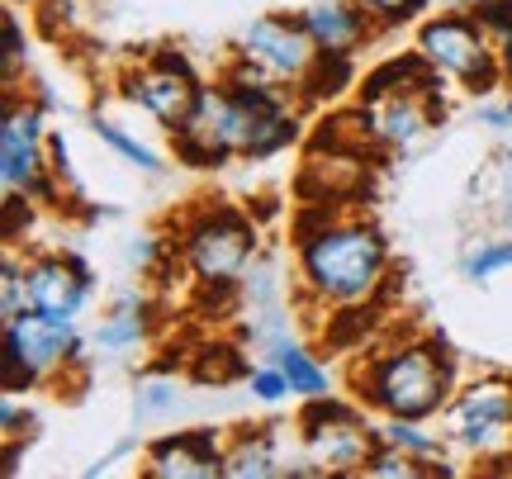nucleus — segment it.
Returning a JSON list of instances; mask_svg holds the SVG:
<instances>
[{"label":"nucleus","instance_id":"412c9836","mask_svg":"<svg viewBox=\"0 0 512 479\" xmlns=\"http://www.w3.org/2000/svg\"><path fill=\"white\" fill-rule=\"evenodd\" d=\"M95 138H100V143H105V148L114 152V157H124L128 166H133V171H143V176H162L166 171V162L162 157H157V152L147 148V143H138V138H133V133L128 129H119V124H114V119H105V114H95Z\"/></svg>","mask_w":512,"mask_h":479},{"label":"nucleus","instance_id":"72a5a7b5","mask_svg":"<svg viewBox=\"0 0 512 479\" xmlns=\"http://www.w3.org/2000/svg\"><path fill=\"white\" fill-rule=\"evenodd\" d=\"M494 48H498V62H503V72H508V86H512V34L494 38Z\"/></svg>","mask_w":512,"mask_h":479},{"label":"nucleus","instance_id":"20e7f679","mask_svg":"<svg viewBox=\"0 0 512 479\" xmlns=\"http://www.w3.org/2000/svg\"><path fill=\"white\" fill-rule=\"evenodd\" d=\"M81 361H86V337L76 328V318L24 309L19 318L5 323V347H0L5 394H34L48 380H62Z\"/></svg>","mask_w":512,"mask_h":479},{"label":"nucleus","instance_id":"6ab92c4d","mask_svg":"<svg viewBox=\"0 0 512 479\" xmlns=\"http://www.w3.org/2000/svg\"><path fill=\"white\" fill-rule=\"evenodd\" d=\"M190 380L195 385H238V380H247L252 375V366H247V356H242L238 342H223V337H214V342H200V347L190 351Z\"/></svg>","mask_w":512,"mask_h":479},{"label":"nucleus","instance_id":"9b49d317","mask_svg":"<svg viewBox=\"0 0 512 479\" xmlns=\"http://www.w3.org/2000/svg\"><path fill=\"white\" fill-rule=\"evenodd\" d=\"M223 437L219 427H185L166 432L147 446L143 475L147 479H223Z\"/></svg>","mask_w":512,"mask_h":479},{"label":"nucleus","instance_id":"dca6fc26","mask_svg":"<svg viewBox=\"0 0 512 479\" xmlns=\"http://www.w3.org/2000/svg\"><path fill=\"white\" fill-rule=\"evenodd\" d=\"M328 323L318 328L323 347L337 351V356H361L380 342L384 328V304L380 299H361V304H337V309H323Z\"/></svg>","mask_w":512,"mask_h":479},{"label":"nucleus","instance_id":"39448f33","mask_svg":"<svg viewBox=\"0 0 512 479\" xmlns=\"http://www.w3.org/2000/svg\"><path fill=\"white\" fill-rule=\"evenodd\" d=\"M441 432L460 461L484 470L512 461V375L460 380L456 399L441 408Z\"/></svg>","mask_w":512,"mask_h":479},{"label":"nucleus","instance_id":"f3484780","mask_svg":"<svg viewBox=\"0 0 512 479\" xmlns=\"http://www.w3.org/2000/svg\"><path fill=\"white\" fill-rule=\"evenodd\" d=\"M147 337H152V304H147V295H138V290H124V295L105 309L100 328L91 332V347L105 351V356H124V351L143 347Z\"/></svg>","mask_w":512,"mask_h":479},{"label":"nucleus","instance_id":"f8f14e48","mask_svg":"<svg viewBox=\"0 0 512 479\" xmlns=\"http://www.w3.org/2000/svg\"><path fill=\"white\" fill-rule=\"evenodd\" d=\"M299 442L323 475H361L370 446H375V423H366V413H356V418H337L323 427H299Z\"/></svg>","mask_w":512,"mask_h":479},{"label":"nucleus","instance_id":"7c9ffc66","mask_svg":"<svg viewBox=\"0 0 512 479\" xmlns=\"http://www.w3.org/2000/svg\"><path fill=\"white\" fill-rule=\"evenodd\" d=\"M34 427H38L34 408H19V394H5V404H0V432H5V442H19V437L29 442Z\"/></svg>","mask_w":512,"mask_h":479},{"label":"nucleus","instance_id":"423d86ee","mask_svg":"<svg viewBox=\"0 0 512 479\" xmlns=\"http://www.w3.org/2000/svg\"><path fill=\"white\" fill-rule=\"evenodd\" d=\"M418 53L437 67L441 76H451L465 95L475 100H489L508 86V72L498 62L494 34L479 24L475 10H441V15H427L418 24Z\"/></svg>","mask_w":512,"mask_h":479},{"label":"nucleus","instance_id":"c85d7f7f","mask_svg":"<svg viewBox=\"0 0 512 479\" xmlns=\"http://www.w3.org/2000/svg\"><path fill=\"white\" fill-rule=\"evenodd\" d=\"M247 389H252L256 404H266V408L285 404V399L294 394V389H290V375L275 366V361H266V366H252V375H247Z\"/></svg>","mask_w":512,"mask_h":479},{"label":"nucleus","instance_id":"cd10ccee","mask_svg":"<svg viewBox=\"0 0 512 479\" xmlns=\"http://www.w3.org/2000/svg\"><path fill=\"white\" fill-rule=\"evenodd\" d=\"M43 204L34 195H19V190H5V200H0V214H5V247H19V238L34 228V214Z\"/></svg>","mask_w":512,"mask_h":479},{"label":"nucleus","instance_id":"a211bd4d","mask_svg":"<svg viewBox=\"0 0 512 479\" xmlns=\"http://www.w3.org/2000/svg\"><path fill=\"white\" fill-rule=\"evenodd\" d=\"M361 86V67H356V53H328L318 48V57L309 62V72L299 76V100L304 110H318V105H337L347 91Z\"/></svg>","mask_w":512,"mask_h":479},{"label":"nucleus","instance_id":"7ed1b4c3","mask_svg":"<svg viewBox=\"0 0 512 479\" xmlns=\"http://www.w3.org/2000/svg\"><path fill=\"white\" fill-rule=\"evenodd\" d=\"M176 252L190 271V285L242 280L247 266L261 257V223L252 209L233 200H204L176 219Z\"/></svg>","mask_w":512,"mask_h":479},{"label":"nucleus","instance_id":"5701e85b","mask_svg":"<svg viewBox=\"0 0 512 479\" xmlns=\"http://www.w3.org/2000/svg\"><path fill=\"white\" fill-rule=\"evenodd\" d=\"M361 479H427V465L413 461V456L399 451V446L375 442L370 446V456H366V465H361Z\"/></svg>","mask_w":512,"mask_h":479},{"label":"nucleus","instance_id":"1a4fd4ad","mask_svg":"<svg viewBox=\"0 0 512 479\" xmlns=\"http://www.w3.org/2000/svg\"><path fill=\"white\" fill-rule=\"evenodd\" d=\"M200 91L204 81L200 76H181V72H166L157 62H128L124 76H119V95H124L128 105H138L147 119H157L166 133L181 129L190 110L200 105Z\"/></svg>","mask_w":512,"mask_h":479},{"label":"nucleus","instance_id":"a878e982","mask_svg":"<svg viewBox=\"0 0 512 479\" xmlns=\"http://www.w3.org/2000/svg\"><path fill=\"white\" fill-rule=\"evenodd\" d=\"M361 5H366L370 19L389 34V29H403V24H422L437 0H361Z\"/></svg>","mask_w":512,"mask_h":479},{"label":"nucleus","instance_id":"f03ea898","mask_svg":"<svg viewBox=\"0 0 512 479\" xmlns=\"http://www.w3.org/2000/svg\"><path fill=\"white\" fill-rule=\"evenodd\" d=\"M389 271H394V252L384 228L356 209H342L318 233L294 242V285L309 309L380 299Z\"/></svg>","mask_w":512,"mask_h":479},{"label":"nucleus","instance_id":"aec40b11","mask_svg":"<svg viewBox=\"0 0 512 479\" xmlns=\"http://www.w3.org/2000/svg\"><path fill=\"white\" fill-rule=\"evenodd\" d=\"M271 361L285 375H290V389L294 399H313V394H332V370L313 356L309 347H299V342H290V337H280V342H271Z\"/></svg>","mask_w":512,"mask_h":479},{"label":"nucleus","instance_id":"9d476101","mask_svg":"<svg viewBox=\"0 0 512 479\" xmlns=\"http://www.w3.org/2000/svg\"><path fill=\"white\" fill-rule=\"evenodd\" d=\"M95 295L91 261L76 252H29V309L53 318H81Z\"/></svg>","mask_w":512,"mask_h":479},{"label":"nucleus","instance_id":"c756f323","mask_svg":"<svg viewBox=\"0 0 512 479\" xmlns=\"http://www.w3.org/2000/svg\"><path fill=\"white\" fill-rule=\"evenodd\" d=\"M0 29H5V86H15L19 67H24V57H29V34H24V24H19L15 10L0 15Z\"/></svg>","mask_w":512,"mask_h":479},{"label":"nucleus","instance_id":"0eeeda50","mask_svg":"<svg viewBox=\"0 0 512 479\" xmlns=\"http://www.w3.org/2000/svg\"><path fill=\"white\" fill-rule=\"evenodd\" d=\"M48 114L38 100L19 95V86H5L0 105V185L29 195L48 176Z\"/></svg>","mask_w":512,"mask_h":479},{"label":"nucleus","instance_id":"2eb2a0df","mask_svg":"<svg viewBox=\"0 0 512 479\" xmlns=\"http://www.w3.org/2000/svg\"><path fill=\"white\" fill-rule=\"evenodd\" d=\"M280 475H285V456H280L275 423H247L228 437V446H223V479H280Z\"/></svg>","mask_w":512,"mask_h":479},{"label":"nucleus","instance_id":"c9c22d12","mask_svg":"<svg viewBox=\"0 0 512 479\" xmlns=\"http://www.w3.org/2000/svg\"><path fill=\"white\" fill-rule=\"evenodd\" d=\"M460 5H465V10H475V5H484V0H460Z\"/></svg>","mask_w":512,"mask_h":479},{"label":"nucleus","instance_id":"473e14b6","mask_svg":"<svg viewBox=\"0 0 512 479\" xmlns=\"http://www.w3.org/2000/svg\"><path fill=\"white\" fill-rule=\"evenodd\" d=\"M147 62H157V67H166V72H181V76H200V72H195V62H190L176 43H157V48H147Z\"/></svg>","mask_w":512,"mask_h":479},{"label":"nucleus","instance_id":"f257e3e1","mask_svg":"<svg viewBox=\"0 0 512 479\" xmlns=\"http://www.w3.org/2000/svg\"><path fill=\"white\" fill-rule=\"evenodd\" d=\"M460 361L437 332H403L394 342H375L351 361V394L375 418H418L432 423L456 399Z\"/></svg>","mask_w":512,"mask_h":479},{"label":"nucleus","instance_id":"f704fd0d","mask_svg":"<svg viewBox=\"0 0 512 479\" xmlns=\"http://www.w3.org/2000/svg\"><path fill=\"white\" fill-rule=\"evenodd\" d=\"M484 119H489V129H498V133L512 129V105L508 110H484Z\"/></svg>","mask_w":512,"mask_h":479},{"label":"nucleus","instance_id":"b1692460","mask_svg":"<svg viewBox=\"0 0 512 479\" xmlns=\"http://www.w3.org/2000/svg\"><path fill=\"white\" fill-rule=\"evenodd\" d=\"M171 157L181 166H190V171H223V166L233 162L223 148H214L209 138H200V133H190V129H171Z\"/></svg>","mask_w":512,"mask_h":479},{"label":"nucleus","instance_id":"e433bc0d","mask_svg":"<svg viewBox=\"0 0 512 479\" xmlns=\"http://www.w3.org/2000/svg\"><path fill=\"white\" fill-rule=\"evenodd\" d=\"M10 5H43V0H10Z\"/></svg>","mask_w":512,"mask_h":479},{"label":"nucleus","instance_id":"4be33fe9","mask_svg":"<svg viewBox=\"0 0 512 479\" xmlns=\"http://www.w3.org/2000/svg\"><path fill=\"white\" fill-rule=\"evenodd\" d=\"M29 309V257H19V247H5L0 266V323H10Z\"/></svg>","mask_w":512,"mask_h":479},{"label":"nucleus","instance_id":"6e6552de","mask_svg":"<svg viewBox=\"0 0 512 479\" xmlns=\"http://www.w3.org/2000/svg\"><path fill=\"white\" fill-rule=\"evenodd\" d=\"M233 57L261 67V72L275 76V81L299 86V76L309 72V62L318 57V43H313V34L304 29L299 15L275 10V15H256L252 24L233 38Z\"/></svg>","mask_w":512,"mask_h":479},{"label":"nucleus","instance_id":"4468645a","mask_svg":"<svg viewBox=\"0 0 512 479\" xmlns=\"http://www.w3.org/2000/svg\"><path fill=\"white\" fill-rule=\"evenodd\" d=\"M361 114H366V129H370V138H375L380 152L413 148L422 133L441 119V110L427 100V95H389V100L361 105Z\"/></svg>","mask_w":512,"mask_h":479},{"label":"nucleus","instance_id":"bb28decb","mask_svg":"<svg viewBox=\"0 0 512 479\" xmlns=\"http://www.w3.org/2000/svg\"><path fill=\"white\" fill-rule=\"evenodd\" d=\"M176 399H181V385L171 380V370H152L138 385V418H157L166 408H176Z\"/></svg>","mask_w":512,"mask_h":479},{"label":"nucleus","instance_id":"2f4dec72","mask_svg":"<svg viewBox=\"0 0 512 479\" xmlns=\"http://www.w3.org/2000/svg\"><path fill=\"white\" fill-rule=\"evenodd\" d=\"M475 15L494 38L512 34V0H484V5H475Z\"/></svg>","mask_w":512,"mask_h":479},{"label":"nucleus","instance_id":"393cba45","mask_svg":"<svg viewBox=\"0 0 512 479\" xmlns=\"http://www.w3.org/2000/svg\"><path fill=\"white\" fill-rule=\"evenodd\" d=\"M512 266V242L508 238H479L470 252H465V261H460V271L475 280V285H484V280H494L498 271H508Z\"/></svg>","mask_w":512,"mask_h":479},{"label":"nucleus","instance_id":"ddd939ff","mask_svg":"<svg viewBox=\"0 0 512 479\" xmlns=\"http://www.w3.org/2000/svg\"><path fill=\"white\" fill-rule=\"evenodd\" d=\"M299 19H304V29L313 34V43L328 48V53L361 57L370 43L384 34L361 0H313L309 10H299Z\"/></svg>","mask_w":512,"mask_h":479}]
</instances>
